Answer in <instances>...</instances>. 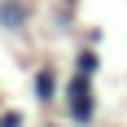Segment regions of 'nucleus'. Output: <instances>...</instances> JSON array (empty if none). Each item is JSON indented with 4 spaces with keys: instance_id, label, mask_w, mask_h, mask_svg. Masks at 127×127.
Segmentation results:
<instances>
[{
    "instance_id": "1",
    "label": "nucleus",
    "mask_w": 127,
    "mask_h": 127,
    "mask_svg": "<svg viewBox=\"0 0 127 127\" xmlns=\"http://www.w3.org/2000/svg\"><path fill=\"white\" fill-rule=\"evenodd\" d=\"M62 105H66V123L70 127H92L96 123V79H83V75H66L62 83Z\"/></svg>"
},
{
    "instance_id": "2",
    "label": "nucleus",
    "mask_w": 127,
    "mask_h": 127,
    "mask_svg": "<svg viewBox=\"0 0 127 127\" xmlns=\"http://www.w3.org/2000/svg\"><path fill=\"white\" fill-rule=\"evenodd\" d=\"M62 70L53 62H44V66H35L31 70V96H35V105H57L62 101Z\"/></svg>"
},
{
    "instance_id": "3",
    "label": "nucleus",
    "mask_w": 127,
    "mask_h": 127,
    "mask_svg": "<svg viewBox=\"0 0 127 127\" xmlns=\"http://www.w3.org/2000/svg\"><path fill=\"white\" fill-rule=\"evenodd\" d=\"M35 22V0H0V31L4 35H26Z\"/></svg>"
},
{
    "instance_id": "4",
    "label": "nucleus",
    "mask_w": 127,
    "mask_h": 127,
    "mask_svg": "<svg viewBox=\"0 0 127 127\" xmlns=\"http://www.w3.org/2000/svg\"><path fill=\"white\" fill-rule=\"evenodd\" d=\"M70 75L96 79V75H101V48H92V44H83V48H75V57H70Z\"/></svg>"
},
{
    "instance_id": "5",
    "label": "nucleus",
    "mask_w": 127,
    "mask_h": 127,
    "mask_svg": "<svg viewBox=\"0 0 127 127\" xmlns=\"http://www.w3.org/2000/svg\"><path fill=\"white\" fill-rule=\"evenodd\" d=\"M0 127H26V114L22 110H0Z\"/></svg>"
},
{
    "instance_id": "6",
    "label": "nucleus",
    "mask_w": 127,
    "mask_h": 127,
    "mask_svg": "<svg viewBox=\"0 0 127 127\" xmlns=\"http://www.w3.org/2000/svg\"><path fill=\"white\" fill-rule=\"evenodd\" d=\"M53 22H57V26H75V4H66V0H62V9L53 13Z\"/></svg>"
},
{
    "instance_id": "7",
    "label": "nucleus",
    "mask_w": 127,
    "mask_h": 127,
    "mask_svg": "<svg viewBox=\"0 0 127 127\" xmlns=\"http://www.w3.org/2000/svg\"><path fill=\"white\" fill-rule=\"evenodd\" d=\"M44 127H70V123H44Z\"/></svg>"
}]
</instances>
